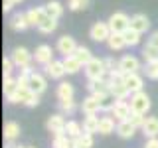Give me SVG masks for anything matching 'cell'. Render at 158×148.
Segmentation results:
<instances>
[{"mask_svg": "<svg viewBox=\"0 0 158 148\" xmlns=\"http://www.w3.org/2000/svg\"><path fill=\"white\" fill-rule=\"evenodd\" d=\"M46 75L48 77H52V79H57V81H61L63 77L67 75V71H65V65H63V59H53L52 63H48L46 67Z\"/></svg>", "mask_w": 158, "mask_h": 148, "instance_id": "cell-13", "label": "cell"}, {"mask_svg": "<svg viewBox=\"0 0 158 148\" xmlns=\"http://www.w3.org/2000/svg\"><path fill=\"white\" fill-rule=\"evenodd\" d=\"M65 115H61V113H56V115H52V117H48V121H46V128L52 134H61V132H65V125H67V121L63 118Z\"/></svg>", "mask_w": 158, "mask_h": 148, "instance_id": "cell-10", "label": "cell"}, {"mask_svg": "<svg viewBox=\"0 0 158 148\" xmlns=\"http://www.w3.org/2000/svg\"><path fill=\"white\" fill-rule=\"evenodd\" d=\"M144 75L148 77V79H152V81H156L158 79V59L156 61H150V63H144Z\"/></svg>", "mask_w": 158, "mask_h": 148, "instance_id": "cell-39", "label": "cell"}, {"mask_svg": "<svg viewBox=\"0 0 158 148\" xmlns=\"http://www.w3.org/2000/svg\"><path fill=\"white\" fill-rule=\"evenodd\" d=\"M140 130L146 138H158V117H146Z\"/></svg>", "mask_w": 158, "mask_h": 148, "instance_id": "cell-22", "label": "cell"}, {"mask_svg": "<svg viewBox=\"0 0 158 148\" xmlns=\"http://www.w3.org/2000/svg\"><path fill=\"white\" fill-rule=\"evenodd\" d=\"M73 146L75 148H93V134L83 130V134L73 140Z\"/></svg>", "mask_w": 158, "mask_h": 148, "instance_id": "cell-35", "label": "cell"}, {"mask_svg": "<svg viewBox=\"0 0 158 148\" xmlns=\"http://www.w3.org/2000/svg\"><path fill=\"white\" fill-rule=\"evenodd\" d=\"M26 18H28V24H30V26L38 28L40 24L48 18V14H46V10H44V6H36V8H30L28 12H26Z\"/></svg>", "mask_w": 158, "mask_h": 148, "instance_id": "cell-17", "label": "cell"}, {"mask_svg": "<svg viewBox=\"0 0 158 148\" xmlns=\"http://www.w3.org/2000/svg\"><path fill=\"white\" fill-rule=\"evenodd\" d=\"M4 148H16V144H14V142H6V146Z\"/></svg>", "mask_w": 158, "mask_h": 148, "instance_id": "cell-46", "label": "cell"}, {"mask_svg": "<svg viewBox=\"0 0 158 148\" xmlns=\"http://www.w3.org/2000/svg\"><path fill=\"white\" fill-rule=\"evenodd\" d=\"M79 109L83 111V115H99V113H101V101H99V97H95V95H87L81 101Z\"/></svg>", "mask_w": 158, "mask_h": 148, "instance_id": "cell-16", "label": "cell"}, {"mask_svg": "<svg viewBox=\"0 0 158 148\" xmlns=\"http://www.w3.org/2000/svg\"><path fill=\"white\" fill-rule=\"evenodd\" d=\"M138 130V128L132 125L131 121H123V122H117V134L121 136V138H132L135 136V132Z\"/></svg>", "mask_w": 158, "mask_h": 148, "instance_id": "cell-23", "label": "cell"}, {"mask_svg": "<svg viewBox=\"0 0 158 148\" xmlns=\"http://www.w3.org/2000/svg\"><path fill=\"white\" fill-rule=\"evenodd\" d=\"M14 61H12V57H4L2 59V73H4V77H12V71H14Z\"/></svg>", "mask_w": 158, "mask_h": 148, "instance_id": "cell-40", "label": "cell"}, {"mask_svg": "<svg viewBox=\"0 0 158 148\" xmlns=\"http://www.w3.org/2000/svg\"><path fill=\"white\" fill-rule=\"evenodd\" d=\"M144 148H158V138H146V146Z\"/></svg>", "mask_w": 158, "mask_h": 148, "instance_id": "cell-45", "label": "cell"}, {"mask_svg": "<svg viewBox=\"0 0 158 148\" xmlns=\"http://www.w3.org/2000/svg\"><path fill=\"white\" fill-rule=\"evenodd\" d=\"M18 81H16V77H4V85H2V91H4V97H12L14 93L18 91Z\"/></svg>", "mask_w": 158, "mask_h": 148, "instance_id": "cell-33", "label": "cell"}, {"mask_svg": "<svg viewBox=\"0 0 158 148\" xmlns=\"http://www.w3.org/2000/svg\"><path fill=\"white\" fill-rule=\"evenodd\" d=\"M105 43L111 51H121L123 47H127V42H125V36H123V34H111Z\"/></svg>", "mask_w": 158, "mask_h": 148, "instance_id": "cell-24", "label": "cell"}, {"mask_svg": "<svg viewBox=\"0 0 158 148\" xmlns=\"http://www.w3.org/2000/svg\"><path fill=\"white\" fill-rule=\"evenodd\" d=\"M44 10H46V14L49 18H53V20H59L63 16V6L57 2V0H49L48 4H44Z\"/></svg>", "mask_w": 158, "mask_h": 148, "instance_id": "cell-25", "label": "cell"}, {"mask_svg": "<svg viewBox=\"0 0 158 148\" xmlns=\"http://www.w3.org/2000/svg\"><path fill=\"white\" fill-rule=\"evenodd\" d=\"M83 69H85L87 81H93V79H105V77H107L105 63H103V59H99V57H93Z\"/></svg>", "mask_w": 158, "mask_h": 148, "instance_id": "cell-4", "label": "cell"}, {"mask_svg": "<svg viewBox=\"0 0 158 148\" xmlns=\"http://www.w3.org/2000/svg\"><path fill=\"white\" fill-rule=\"evenodd\" d=\"M52 146L53 148H73V140L65 134V132H61V134H53Z\"/></svg>", "mask_w": 158, "mask_h": 148, "instance_id": "cell-32", "label": "cell"}, {"mask_svg": "<svg viewBox=\"0 0 158 148\" xmlns=\"http://www.w3.org/2000/svg\"><path fill=\"white\" fill-rule=\"evenodd\" d=\"M16 148H34V146H16Z\"/></svg>", "mask_w": 158, "mask_h": 148, "instance_id": "cell-48", "label": "cell"}, {"mask_svg": "<svg viewBox=\"0 0 158 148\" xmlns=\"http://www.w3.org/2000/svg\"><path fill=\"white\" fill-rule=\"evenodd\" d=\"M20 136V125L14 121H8L4 125V140L6 142H14L16 138Z\"/></svg>", "mask_w": 158, "mask_h": 148, "instance_id": "cell-26", "label": "cell"}, {"mask_svg": "<svg viewBox=\"0 0 158 148\" xmlns=\"http://www.w3.org/2000/svg\"><path fill=\"white\" fill-rule=\"evenodd\" d=\"M146 43H150V46L158 47V32H152V34H150V38H148V42H146Z\"/></svg>", "mask_w": 158, "mask_h": 148, "instance_id": "cell-43", "label": "cell"}, {"mask_svg": "<svg viewBox=\"0 0 158 148\" xmlns=\"http://www.w3.org/2000/svg\"><path fill=\"white\" fill-rule=\"evenodd\" d=\"M87 91L89 95L95 97H105L111 93V87H109V79H93V81H87Z\"/></svg>", "mask_w": 158, "mask_h": 148, "instance_id": "cell-8", "label": "cell"}, {"mask_svg": "<svg viewBox=\"0 0 158 148\" xmlns=\"http://www.w3.org/2000/svg\"><path fill=\"white\" fill-rule=\"evenodd\" d=\"M123 36H125V42H127L128 47H135V46L140 43V36H142V34H138L136 30H132V28H128L127 32H123Z\"/></svg>", "mask_w": 158, "mask_h": 148, "instance_id": "cell-34", "label": "cell"}, {"mask_svg": "<svg viewBox=\"0 0 158 148\" xmlns=\"http://www.w3.org/2000/svg\"><path fill=\"white\" fill-rule=\"evenodd\" d=\"M10 57H12L14 65H16L18 69L32 67V61H34V53H30L26 47H14L12 53H10Z\"/></svg>", "mask_w": 158, "mask_h": 148, "instance_id": "cell-5", "label": "cell"}, {"mask_svg": "<svg viewBox=\"0 0 158 148\" xmlns=\"http://www.w3.org/2000/svg\"><path fill=\"white\" fill-rule=\"evenodd\" d=\"M12 6H16L12 0H2V10H4V12H10V10H12Z\"/></svg>", "mask_w": 158, "mask_h": 148, "instance_id": "cell-44", "label": "cell"}, {"mask_svg": "<svg viewBox=\"0 0 158 148\" xmlns=\"http://www.w3.org/2000/svg\"><path fill=\"white\" fill-rule=\"evenodd\" d=\"M131 115H132V109H131V103L128 101H117L115 107H113V111H111V117L115 118L117 122L128 121Z\"/></svg>", "mask_w": 158, "mask_h": 148, "instance_id": "cell-11", "label": "cell"}, {"mask_svg": "<svg viewBox=\"0 0 158 148\" xmlns=\"http://www.w3.org/2000/svg\"><path fill=\"white\" fill-rule=\"evenodd\" d=\"M56 49H57V53H61L63 57L73 56V53H75V49H77L75 38H71V36H61V38H57Z\"/></svg>", "mask_w": 158, "mask_h": 148, "instance_id": "cell-9", "label": "cell"}, {"mask_svg": "<svg viewBox=\"0 0 158 148\" xmlns=\"http://www.w3.org/2000/svg\"><path fill=\"white\" fill-rule=\"evenodd\" d=\"M118 67H121L123 73H138L142 69L140 59L135 57V56H123L118 59Z\"/></svg>", "mask_w": 158, "mask_h": 148, "instance_id": "cell-14", "label": "cell"}, {"mask_svg": "<svg viewBox=\"0 0 158 148\" xmlns=\"http://www.w3.org/2000/svg\"><path fill=\"white\" fill-rule=\"evenodd\" d=\"M73 95H75L73 83H69V81H59V85H57V89H56L57 101H67V99H73Z\"/></svg>", "mask_w": 158, "mask_h": 148, "instance_id": "cell-20", "label": "cell"}, {"mask_svg": "<svg viewBox=\"0 0 158 148\" xmlns=\"http://www.w3.org/2000/svg\"><path fill=\"white\" fill-rule=\"evenodd\" d=\"M142 59H144V63L156 61V59H158V47L150 46V43H146V46L142 47Z\"/></svg>", "mask_w": 158, "mask_h": 148, "instance_id": "cell-36", "label": "cell"}, {"mask_svg": "<svg viewBox=\"0 0 158 148\" xmlns=\"http://www.w3.org/2000/svg\"><path fill=\"white\" fill-rule=\"evenodd\" d=\"M111 28H109V22H95L89 30V38L93 39V42L101 43V42H107L109 36H111Z\"/></svg>", "mask_w": 158, "mask_h": 148, "instance_id": "cell-6", "label": "cell"}, {"mask_svg": "<svg viewBox=\"0 0 158 148\" xmlns=\"http://www.w3.org/2000/svg\"><path fill=\"white\" fill-rule=\"evenodd\" d=\"M12 2H14V4H22L24 0H12Z\"/></svg>", "mask_w": 158, "mask_h": 148, "instance_id": "cell-47", "label": "cell"}, {"mask_svg": "<svg viewBox=\"0 0 158 148\" xmlns=\"http://www.w3.org/2000/svg\"><path fill=\"white\" fill-rule=\"evenodd\" d=\"M107 22H109V28H111L113 34H123L131 28V18L125 12H113Z\"/></svg>", "mask_w": 158, "mask_h": 148, "instance_id": "cell-3", "label": "cell"}, {"mask_svg": "<svg viewBox=\"0 0 158 148\" xmlns=\"http://www.w3.org/2000/svg\"><path fill=\"white\" fill-rule=\"evenodd\" d=\"M63 65H65V71H67V75H75V73L81 71V63L77 61L73 56H67V57H63Z\"/></svg>", "mask_w": 158, "mask_h": 148, "instance_id": "cell-31", "label": "cell"}, {"mask_svg": "<svg viewBox=\"0 0 158 148\" xmlns=\"http://www.w3.org/2000/svg\"><path fill=\"white\" fill-rule=\"evenodd\" d=\"M117 132V121L111 115H103L101 121H99V134H113Z\"/></svg>", "mask_w": 158, "mask_h": 148, "instance_id": "cell-21", "label": "cell"}, {"mask_svg": "<svg viewBox=\"0 0 158 148\" xmlns=\"http://www.w3.org/2000/svg\"><path fill=\"white\" fill-rule=\"evenodd\" d=\"M73 57H75V59H77L79 63H81L83 67H85L87 63L93 59V56H91V49H89V47H85V46H77L75 53H73Z\"/></svg>", "mask_w": 158, "mask_h": 148, "instance_id": "cell-30", "label": "cell"}, {"mask_svg": "<svg viewBox=\"0 0 158 148\" xmlns=\"http://www.w3.org/2000/svg\"><path fill=\"white\" fill-rule=\"evenodd\" d=\"M123 81H125L127 89L131 91V95L142 91V87H144V77H142L140 73H125V75H123Z\"/></svg>", "mask_w": 158, "mask_h": 148, "instance_id": "cell-12", "label": "cell"}, {"mask_svg": "<svg viewBox=\"0 0 158 148\" xmlns=\"http://www.w3.org/2000/svg\"><path fill=\"white\" fill-rule=\"evenodd\" d=\"M28 89H32L34 93L42 95V93L48 89V79H46V75H44V73H38V71H32V73H30Z\"/></svg>", "mask_w": 158, "mask_h": 148, "instance_id": "cell-15", "label": "cell"}, {"mask_svg": "<svg viewBox=\"0 0 158 148\" xmlns=\"http://www.w3.org/2000/svg\"><path fill=\"white\" fill-rule=\"evenodd\" d=\"M128 121H131L136 128H142V125H144V121H146V115H140V113H132V115L128 117Z\"/></svg>", "mask_w": 158, "mask_h": 148, "instance_id": "cell-42", "label": "cell"}, {"mask_svg": "<svg viewBox=\"0 0 158 148\" xmlns=\"http://www.w3.org/2000/svg\"><path fill=\"white\" fill-rule=\"evenodd\" d=\"M109 79V87H111V95L117 99V101H128L131 99V91L127 89L125 81H123V75L117 77H107Z\"/></svg>", "mask_w": 158, "mask_h": 148, "instance_id": "cell-2", "label": "cell"}, {"mask_svg": "<svg viewBox=\"0 0 158 148\" xmlns=\"http://www.w3.org/2000/svg\"><path fill=\"white\" fill-rule=\"evenodd\" d=\"M10 28L14 30V32H24V30L30 28L28 24V18H26V12H16L10 16Z\"/></svg>", "mask_w": 158, "mask_h": 148, "instance_id": "cell-19", "label": "cell"}, {"mask_svg": "<svg viewBox=\"0 0 158 148\" xmlns=\"http://www.w3.org/2000/svg\"><path fill=\"white\" fill-rule=\"evenodd\" d=\"M20 95H22V105H26V107H36L40 103V95L34 93L32 89H28V87L20 89Z\"/></svg>", "mask_w": 158, "mask_h": 148, "instance_id": "cell-27", "label": "cell"}, {"mask_svg": "<svg viewBox=\"0 0 158 148\" xmlns=\"http://www.w3.org/2000/svg\"><path fill=\"white\" fill-rule=\"evenodd\" d=\"M77 109V103L73 99H67V101H59V113L61 115H73Z\"/></svg>", "mask_w": 158, "mask_h": 148, "instance_id": "cell-38", "label": "cell"}, {"mask_svg": "<svg viewBox=\"0 0 158 148\" xmlns=\"http://www.w3.org/2000/svg\"><path fill=\"white\" fill-rule=\"evenodd\" d=\"M128 103H131L132 113H140V115H146V113L150 111V107H152L150 97H148V93H146V91L132 93L131 99H128Z\"/></svg>", "mask_w": 158, "mask_h": 148, "instance_id": "cell-1", "label": "cell"}, {"mask_svg": "<svg viewBox=\"0 0 158 148\" xmlns=\"http://www.w3.org/2000/svg\"><path fill=\"white\" fill-rule=\"evenodd\" d=\"M65 134L71 138V140H75V138H79V136L83 134V125H81V122H77V121H67Z\"/></svg>", "mask_w": 158, "mask_h": 148, "instance_id": "cell-29", "label": "cell"}, {"mask_svg": "<svg viewBox=\"0 0 158 148\" xmlns=\"http://www.w3.org/2000/svg\"><path fill=\"white\" fill-rule=\"evenodd\" d=\"M34 61L38 63V65L46 67L48 63L53 61V47L48 46V43H42V46L36 47V51H34Z\"/></svg>", "mask_w": 158, "mask_h": 148, "instance_id": "cell-7", "label": "cell"}, {"mask_svg": "<svg viewBox=\"0 0 158 148\" xmlns=\"http://www.w3.org/2000/svg\"><path fill=\"white\" fill-rule=\"evenodd\" d=\"M56 28H57V20H53V18L48 16V18L38 26V32H42V34H52V32H56Z\"/></svg>", "mask_w": 158, "mask_h": 148, "instance_id": "cell-37", "label": "cell"}, {"mask_svg": "<svg viewBox=\"0 0 158 148\" xmlns=\"http://www.w3.org/2000/svg\"><path fill=\"white\" fill-rule=\"evenodd\" d=\"M89 6V0H69L67 2V8L73 10V12H77V10H85Z\"/></svg>", "mask_w": 158, "mask_h": 148, "instance_id": "cell-41", "label": "cell"}, {"mask_svg": "<svg viewBox=\"0 0 158 148\" xmlns=\"http://www.w3.org/2000/svg\"><path fill=\"white\" fill-rule=\"evenodd\" d=\"M99 121H101L99 115H85V118H83V130L91 132V134L99 132Z\"/></svg>", "mask_w": 158, "mask_h": 148, "instance_id": "cell-28", "label": "cell"}, {"mask_svg": "<svg viewBox=\"0 0 158 148\" xmlns=\"http://www.w3.org/2000/svg\"><path fill=\"white\" fill-rule=\"evenodd\" d=\"M131 28L136 30L138 34H144L150 30V20L146 14H135V16H131Z\"/></svg>", "mask_w": 158, "mask_h": 148, "instance_id": "cell-18", "label": "cell"}]
</instances>
